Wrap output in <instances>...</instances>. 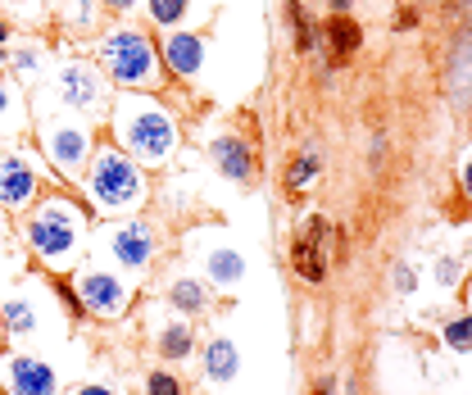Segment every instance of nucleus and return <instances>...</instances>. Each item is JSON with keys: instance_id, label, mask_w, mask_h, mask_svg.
<instances>
[{"instance_id": "f257e3e1", "label": "nucleus", "mask_w": 472, "mask_h": 395, "mask_svg": "<svg viewBox=\"0 0 472 395\" xmlns=\"http://www.w3.org/2000/svg\"><path fill=\"white\" fill-rule=\"evenodd\" d=\"M114 137L118 146L128 150V160L141 164H164L169 154L177 150V123L164 105L154 100H123L114 109Z\"/></svg>"}, {"instance_id": "f03ea898", "label": "nucleus", "mask_w": 472, "mask_h": 395, "mask_svg": "<svg viewBox=\"0 0 472 395\" xmlns=\"http://www.w3.org/2000/svg\"><path fill=\"white\" fill-rule=\"evenodd\" d=\"M28 241H32L36 255H42L46 264H55V268L73 264L77 246H83V209L68 205V201H46L42 209L28 218Z\"/></svg>"}, {"instance_id": "7ed1b4c3", "label": "nucleus", "mask_w": 472, "mask_h": 395, "mask_svg": "<svg viewBox=\"0 0 472 395\" xmlns=\"http://www.w3.org/2000/svg\"><path fill=\"white\" fill-rule=\"evenodd\" d=\"M100 64L114 83H123V87H141V91L160 87V55H154L150 36L137 32V28L109 32L105 46H100Z\"/></svg>"}, {"instance_id": "20e7f679", "label": "nucleus", "mask_w": 472, "mask_h": 395, "mask_svg": "<svg viewBox=\"0 0 472 395\" xmlns=\"http://www.w3.org/2000/svg\"><path fill=\"white\" fill-rule=\"evenodd\" d=\"M87 191L100 209H137L146 201V178L123 150H100L87 173Z\"/></svg>"}, {"instance_id": "39448f33", "label": "nucleus", "mask_w": 472, "mask_h": 395, "mask_svg": "<svg viewBox=\"0 0 472 395\" xmlns=\"http://www.w3.org/2000/svg\"><path fill=\"white\" fill-rule=\"evenodd\" d=\"M73 291H77V304L100 313V319H118V313L128 309V300H132L128 282L114 278V273H105V268H83V273H77V282H73Z\"/></svg>"}, {"instance_id": "423d86ee", "label": "nucleus", "mask_w": 472, "mask_h": 395, "mask_svg": "<svg viewBox=\"0 0 472 395\" xmlns=\"http://www.w3.org/2000/svg\"><path fill=\"white\" fill-rule=\"evenodd\" d=\"M46 154L55 169L77 173L91 154V132L83 123H55V128H46Z\"/></svg>"}, {"instance_id": "0eeeda50", "label": "nucleus", "mask_w": 472, "mask_h": 395, "mask_svg": "<svg viewBox=\"0 0 472 395\" xmlns=\"http://www.w3.org/2000/svg\"><path fill=\"white\" fill-rule=\"evenodd\" d=\"M5 382H10V395H55L59 391L55 368L42 364L36 354H10L5 359Z\"/></svg>"}, {"instance_id": "6e6552de", "label": "nucleus", "mask_w": 472, "mask_h": 395, "mask_svg": "<svg viewBox=\"0 0 472 395\" xmlns=\"http://www.w3.org/2000/svg\"><path fill=\"white\" fill-rule=\"evenodd\" d=\"M109 255H114V264H123V268H146L150 255H154V232L141 218L118 223L109 232Z\"/></svg>"}, {"instance_id": "1a4fd4ad", "label": "nucleus", "mask_w": 472, "mask_h": 395, "mask_svg": "<svg viewBox=\"0 0 472 395\" xmlns=\"http://www.w3.org/2000/svg\"><path fill=\"white\" fill-rule=\"evenodd\" d=\"M36 195V169L23 154H0V205L5 209H28Z\"/></svg>"}, {"instance_id": "9d476101", "label": "nucleus", "mask_w": 472, "mask_h": 395, "mask_svg": "<svg viewBox=\"0 0 472 395\" xmlns=\"http://www.w3.org/2000/svg\"><path fill=\"white\" fill-rule=\"evenodd\" d=\"M59 100L68 105V109H96L100 105V96H105V87H100V73L96 68H87V64H68L64 73H59Z\"/></svg>"}, {"instance_id": "9b49d317", "label": "nucleus", "mask_w": 472, "mask_h": 395, "mask_svg": "<svg viewBox=\"0 0 472 395\" xmlns=\"http://www.w3.org/2000/svg\"><path fill=\"white\" fill-rule=\"evenodd\" d=\"M209 154H214V164H218V173H223L227 182H250V178H255L250 146H246L241 137H218V141L209 146Z\"/></svg>"}, {"instance_id": "f8f14e48", "label": "nucleus", "mask_w": 472, "mask_h": 395, "mask_svg": "<svg viewBox=\"0 0 472 395\" xmlns=\"http://www.w3.org/2000/svg\"><path fill=\"white\" fill-rule=\"evenodd\" d=\"M164 59L173 73L182 77H201L205 68V42H201V32H173L169 42H164Z\"/></svg>"}, {"instance_id": "ddd939ff", "label": "nucleus", "mask_w": 472, "mask_h": 395, "mask_svg": "<svg viewBox=\"0 0 472 395\" xmlns=\"http://www.w3.org/2000/svg\"><path fill=\"white\" fill-rule=\"evenodd\" d=\"M323 236H327V223H313V236H304V241L295 246V273L304 282H323Z\"/></svg>"}, {"instance_id": "4468645a", "label": "nucleus", "mask_w": 472, "mask_h": 395, "mask_svg": "<svg viewBox=\"0 0 472 395\" xmlns=\"http://www.w3.org/2000/svg\"><path fill=\"white\" fill-rule=\"evenodd\" d=\"M205 373H209V382H232L241 373V350L232 341H209L205 345Z\"/></svg>"}, {"instance_id": "2eb2a0df", "label": "nucleus", "mask_w": 472, "mask_h": 395, "mask_svg": "<svg viewBox=\"0 0 472 395\" xmlns=\"http://www.w3.org/2000/svg\"><path fill=\"white\" fill-rule=\"evenodd\" d=\"M209 278L218 282V287H236L246 278V259L236 255V250H214L209 255Z\"/></svg>"}, {"instance_id": "dca6fc26", "label": "nucleus", "mask_w": 472, "mask_h": 395, "mask_svg": "<svg viewBox=\"0 0 472 395\" xmlns=\"http://www.w3.org/2000/svg\"><path fill=\"white\" fill-rule=\"evenodd\" d=\"M0 319H5V332H19V336H32L36 332L32 300H5V304H0Z\"/></svg>"}, {"instance_id": "f3484780", "label": "nucleus", "mask_w": 472, "mask_h": 395, "mask_svg": "<svg viewBox=\"0 0 472 395\" xmlns=\"http://www.w3.org/2000/svg\"><path fill=\"white\" fill-rule=\"evenodd\" d=\"M327 36H332V51H336V55H354V51H359V42H364L359 23L345 19V14H336V19L327 23Z\"/></svg>"}, {"instance_id": "a211bd4d", "label": "nucleus", "mask_w": 472, "mask_h": 395, "mask_svg": "<svg viewBox=\"0 0 472 395\" xmlns=\"http://www.w3.org/2000/svg\"><path fill=\"white\" fill-rule=\"evenodd\" d=\"M169 300H173V309H182V313H205V309H209V291H205L201 282H191V278H182V282L169 291Z\"/></svg>"}, {"instance_id": "6ab92c4d", "label": "nucleus", "mask_w": 472, "mask_h": 395, "mask_svg": "<svg viewBox=\"0 0 472 395\" xmlns=\"http://www.w3.org/2000/svg\"><path fill=\"white\" fill-rule=\"evenodd\" d=\"M59 14H64V23L77 28V32L96 23V5H91V0H59Z\"/></svg>"}, {"instance_id": "aec40b11", "label": "nucleus", "mask_w": 472, "mask_h": 395, "mask_svg": "<svg viewBox=\"0 0 472 395\" xmlns=\"http://www.w3.org/2000/svg\"><path fill=\"white\" fill-rule=\"evenodd\" d=\"M160 350L169 354V359H182V354L191 350V328L186 323H169L164 336H160Z\"/></svg>"}, {"instance_id": "412c9836", "label": "nucleus", "mask_w": 472, "mask_h": 395, "mask_svg": "<svg viewBox=\"0 0 472 395\" xmlns=\"http://www.w3.org/2000/svg\"><path fill=\"white\" fill-rule=\"evenodd\" d=\"M313 178H319V154H300V160L287 169V186L291 191H304Z\"/></svg>"}, {"instance_id": "4be33fe9", "label": "nucleus", "mask_w": 472, "mask_h": 395, "mask_svg": "<svg viewBox=\"0 0 472 395\" xmlns=\"http://www.w3.org/2000/svg\"><path fill=\"white\" fill-rule=\"evenodd\" d=\"M191 10V0H150V19L160 23V28H173L182 23V14Z\"/></svg>"}, {"instance_id": "5701e85b", "label": "nucleus", "mask_w": 472, "mask_h": 395, "mask_svg": "<svg viewBox=\"0 0 472 395\" xmlns=\"http://www.w3.org/2000/svg\"><path fill=\"white\" fill-rule=\"evenodd\" d=\"M445 345L450 350H472V313H468V319H454L445 328Z\"/></svg>"}, {"instance_id": "b1692460", "label": "nucleus", "mask_w": 472, "mask_h": 395, "mask_svg": "<svg viewBox=\"0 0 472 395\" xmlns=\"http://www.w3.org/2000/svg\"><path fill=\"white\" fill-rule=\"evenodd\" d=\"M291 23H295V46L300 51H309L313 42H319V36H313V23H304V10L295 5V0H291Z\"/></svg>"}, {"instance_id": "393cba45", "label": "nucleus", "mask_w": 472, "mask_h": 395, "mask_svg": "<svg viewBox=\"0 0 472 395\" xmlns=\"http://www.w3.org/2000/svg\"><path fill=\"white\" fill-rule=\"evenodd\" d=\"M146 395H182V382H177L173 373H150Z\"/></svg>"}, {"instance_id": "a878e982", "label": "nucleus", "mask_w": 472, "mask_h": 395, "mask_svg": "<svg viewBox=\"0 0 472 395\" xmlns=\"http://www.w3.org/2000/svg\"><path fill=\"white\" fill-rule=\"evenodd\" d=\"M14 68L32 73V68H36V55H32V51H19V55H14Z\"/></svg>"}, {"instance_id": "bb28decb", "label": "nucleus", "mask_w": 472, "mask_h": 395, "mask_svg": "<svg viewBox=\"0 0 472 395\" xmlns=\"http://www.w3.org/2000/svg\"><path fill=\"white\" fill-rule=\"evenodd\" d=\"M454 278H459V264L445 259V264H441V282H454Z\"/></svg>"}, {"instance_id": "cd10ccee", "label": "nucleus", "mask_w": 472, "mask_h": 395, "mask_svg": "<svg viewBox=\"0 0 472 395\" xmlns=\"http://www.w3.org/2000/svg\"><path fill=\"white\" fill-rule=\"evenodd\" d=\"M73 395H114V391H109V386H77Z\"/></svg>"}, {"instance_id": "c85d7f7f", "label": "nucleus", "mask_w": 472, "mask_h": 395, "mask_svg": "<svg viewBox=\"0 0 472 395\" xmlns=\"http://www.w3.org/2000/svg\"><path fill=\"white\" fill-rule=\"evenodd\" d=\"M5 109H10V87L0 83V118H5Z\"/></svg>"}, {"instance_id": "c756f323", "label": "nucleus", "mask_w": 472, "mask_h": 395, "mask_svg": "<svg viewBox=\"0 0 472 395\" xmlns=\"http://www.w3.org/2000/svg\"><path fill=\"white\" fill-rule=\"evenodd\" d=\"M105 5H109V10H132L137 0H105Z\"/></svg>"}, {"instance_id": "7c9ffc66", "label": "nucleus", "mask_w": 472, "mask_h": 395, "mask_svg": "<svg viewBox=\"0 0 472 395\" xmlns=\"http://www.w3.org/2000/svg\"><path fill=\"white\" fill-rule=\"evenodd\" d=\"M463 191H468V201H472V164L463 169Z\"/></svg>"}, {"instance_id": "2f4dec72", "label": "nucleus", "mask_w": 472, "mask_h": 395, "mask_svg": "<svg viewBox=\"0 0 472 395\" xmlns=\"http://www.w3.org/2000/svg\"><path fill=\"white\" fill-rule=\"evenodd\" d=\"M327 5H332L336 14H345V10H350V0H327Z\"/></svg>"}, {"instance_id": "473e14b6", "label": "nucleus", "mask_w": 472, "mask_h": 395, "mask_svg": "<svg viewBox=\"0 0 472 395\" xmlns=\"http://www.w3.org/2000/svg\"><path fill=\"white\" fill-rule=\"evenodd\" d=\"M10 42V23H0V46H5Z\"/></svg>"}, {"instance_id": "72a5a7b5", "label": "nucleus", "mask_w": 472, "mask_h": 395, "mask_svg": "<svg viewBox=\"0 0 472 395\" xmlns=\"http://www.w3.org/2000/svg\"><path fill=\"white\" fill-rule=\"evenodd\" d=\"M0 332H5V319H0Z\"/></svg>"}, {"instance_id": "f704fd0d", "label": "nucleus", "mask_w": 472, "mask_h": 395, "mask_svg": "<svg viewBox=\"0 0 472 395\" xmlns=\"http://www.w3.org/2000/svg\"><path fill=\"white\" fill-rule=\"evenodd\" d=\"M463 5H468V0H463Z\"/></svg>"}]
</instances>
